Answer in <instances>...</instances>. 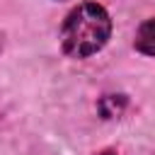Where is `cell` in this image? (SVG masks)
I'll list each match as a JSON object with an SVG mask.
<instances>
[{
    "label": "cell",
    "mask_w": 155,
    "mask_h": 155,
    "mask_svg": "<svg viewBox=\"0 0 155 155\" xmlns=\"http://www.w3.org/2000/svg\"><path fill=\"white\" fill-rule=\"evenodd\" d=\"M111 34L114 19L109 10L97 0H82L63 17L58 44L63 56L70 61H87L104 51V46L111 41Z\"/></svg>",
    "instance_id": "cell-1"
},
{
    "label": "cell",
    "mask_w": 155,
    "mask_h": 155,
    "mask_svg": "<svg viewBox=\"0 0 155 155\" xmlns=\"http://www.w3.org/2000/svg\"><path fill=\"white\" fill-rule=\"evenodd\" d=\"M94 155H119V150H116V148H102V150H97Z\"/></svg>",
    "instance_id": "cell-3"
},
{
    "label": "cell",
    "mask_w": 155,
    "mask_h": 155,
    "mask_svg": "<svg viewBox=\"0 0 155 155\" xmlns=\"http://www.w3.org/2000/svg\"><path fill=\"white\" fill-rule=\"evenodd\" d=\"M133 48L145 58H155V17H148L138 24L133 34Z\"/></svg>",
    "instance_id": "cell-2"
},
{
    "label": "cell",
    "mask_w": 155,
    "mask_h": 155,
    "mask_svg": "<svg viewBox=\"0 0 155 155\" xmlns=\"http://www.w3.org/2000/svg\"><path fill=\"white\" fill-rule=\"evenodd\" d=\"M48 2H68V0H48Z\"/></svg>",
    "instance_id": "cell-5"
},
{
    "label": "cell",
    "mask_w": 155,
    "mask_h": 155,
    "mask_svg": "<svg viewBox=\"0 0 155 155\" xmlns=\"http://www.w3.org/2000/svg\"><path fill=\"white\" fill-rule=\"evenodd\" d=\"M2 48H5V34H0V53H2Z\"/></svg>",
    "instance_id": "cell-4"
}]
</instances>
